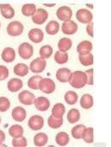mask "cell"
I'll list each match as a JSON object with an SVG mask.
<instances>
[{
  "label": "cell",
  "instance_id": "cell-5",
  "mask_svg": "<svg viewBox=\"0 0 111 147\" xmlns=\"http://www.w3.org/2000/svg\"><path fill=\"white\" fill-rule=\"evenodd\" d=\"M47 66V61L45 59H42L41 57L35 58L33 61H31L29 68L30 70L35 73V74H40L43 72L46 68Z\"/></svg>",
  "mask_w": 111,
  "mask_h": 147
},
{
  "label": "cell",
  "instance_id": "cell-32",
  "mask_svg": "<svg viewBox=\"0 0 111 147\" xmlns=\"http://www.w3.org/2000/svg\"><path fill=\"white\" fill-rule=\"evenodd\" d=\"M36 12V6L33 4H26L22 7V13L26 17L34 16Z\"/></svg>",
  "mask_w": 111,
  "mask_h": 147
},
{
  "label": "cell",
  "instance_id": "cell-34",
  "mask_svg": "<svg viewBox=\"0 0 111 147\" xmlns=\"http://www.w3.org/2000/svg\"><path fill=\"white\" fill-rule=\"evenodd\" d=\"M93 128L92 127H89V128H85L84 131H83L82 134V138L88 144H92L94 141V136H93Z\"/></svg>",
  "mask_w": 111,
  "mask_h": 147
},
{
  "label": "cell",
  "instance_id": "cell-4",
  "mask_svg": "<svg viewBox=\"0 0 111 147\" xmlns=\"http://www.w3.org/2000/svg\"><path fill=\"white\" fill-rule=\"evenodd\" d=\"M18 53L23 60H29L34 54V48L28 42H23L18 48Z\"/></svg>",
  "mask_w": 111,
  "mask_h": 147
},
{
  "label": "cell",
  "instance_id": "cell-41",
  "mask_svg": "<svg viewBox=\"0 0 111 147\" xmlns=\"http://www.w3.org/2000/svg\"><path fill=\"white\" fill-rule=\"evenodd\" d=\"M84 73L87 76V84L90 86L93 85V68L88 69Z\"/></svg>",
  "mask_w": 111,
  "mask_h": 147
},
{
  "label": "cell",
  "instance_id": "cell-45",
  "mask_svg": "<svg viewBox=\"0 0 111 147\" xmlns=\"http://www.w3.org/2000/svg\"><path fill=\"white\" fill-rule=\"evenodd\" d=\"M0 27H1V24H0Z\"/></svg>",
  "mask_w": 111,
  "mask_h": 147
},
{
  "label": "cell",
  "instance_id": "cell-15",
  "mask_svg": "<svg viewBox=\"0 0 111 147\" xmlns=\"http://www.w3.org/2000/svg\"><path fill=\"white\" fill-rule=\"evenodd\" d=\"M27 116L26 110L22 107H17L12 110V118L17 122H23Z\"/></svg>",
  "mask_w": 111,
  "mask_h": 147
},
{
  "label": "cell",
  "instance_id": "cell-29",
  "mask_svg": "<svg viewBox=\"0 0 111 147\" xmlns=\"http://www.w3.org/2000/svg\"><path fill=\"white\" fill-rule=\"evenodd\" d=\"M47 124H48V126L53 129H58L63 125V118L57 119V118H54L53 115H51L48 117Z\"/></svg>",
  "mask_w": 111,
  "mask_h": 147
},
{
  "label": "cell",
  "instance_id": "cell-21",
  "mask_svg": "<svg viewBox=\"0 0 111 147\" xmlns=\"http://www.w3.org/2000/svg\"><path fill=\"white\" fill-rule=\"evenodd\" d=\"M29 67L26 64H24V63H18V64H17L14 67V69H13L15 75H17L18 76H21V77L26 76L29 74Z\"/></svg>",
  "mask_w": 111,
  "mask_h": 147
},
{
  "label": "cell",
  "instance_id": "cell-28",
  "mask_svg": "<svg viewBox=\"0 0 111 147\" xmlns=\"http://www.w3.org/2000/svg\"><path fill=\"white\" fill-rule=\"evenodd\" d=\"M79 119H80V112L78 109L72 108L68 112V113H67V120H68L69 123L74 124V123L78 122Z\"/></svg>",
  "mask_w": 111,
  "mask_h": 147
},
{
  "label": "cell",
  "instance_id": "cell-22",
  "mask_svg": "<svg viewBox=\"0 0 111 147\" xmlns=\"http://www.w3.org/2000/svg\"><path fill=\"white\" fill-rule=\"evenodd\" d=\"M48 142V136L44 132H39L35 135L34 144L36 146H44Z\"/></svg>",
  "mask_w": 111,
  "mask_h": 147
},
{
  "label": "cell",
  "instance_id": "cell-17",
  "mask_svg": "<svg viewBox=\"0 0 111 147\" xmlns=\"http://www.w3.org/2000/svg\"><path fill=\"white\" fill-rule=\"evenodd\" d=\"M23 81H21L18 78H13L11 81H9L7 83V88H8L9 91H11L12 93L18 92L23 88Z\"/></svg>",
  "mask_w": 111,
  "mask_h": 147
},
{
  "label": "cell",
  "instance_id": "cell-20",
  "mask_svg": "<svg viewBox=\"0 0 111 147\" xmlns=\"http://www.w3.org/2000/svg\"><path fill=\"white\" fill-rule=\"evenodd\" d=\"M65 112H66L65 106L62 103H57L53 106V107L52 109V115L54 118L60 119V118H63Z\"/></svg>",
  "mask_w": 111,
  "mask_h": 147
},
{
  "label": "cell",
  "instance_id": "cell-7",
  "mask_svg": "<svg viewBox=\"0 0 111 147\" xmlns=\"http://www.w3.org/2000/svg\"><path fill=\"white\" fill-rule=\"evenodd\" d=\"M47 18H48V12L46 10L40 8L36 10V12L35 13V15L32 16V21L35 24L41 25L47 21Z\"/></svg>",
  "mask_w": 111,
  "mask_h": 147
},
{
  "label": "cell",
  "instance_id": "cell-23",
  "mask_svg": "<svg viewBox=\"0 0 111 147\" xmlns=\"http://www.w3.org/2000/svg\"><path fill=\"white\" fill-rule=\"evenodd\" d=\"M55 141H56V143L60 146H66L69 143L70 138H69V135L66 132L60 131V132L57 133L56 137H55Z\"/></svg>",
  "mask_w": 111,
  "mask_h": 147
},
{
  "label": "cell",
  "instance_id": "cell-8",
  "mask_svg": "<svg viewBox=\"0 0 111 147\" xmlns=\"http://www.w3.org/2000/svg\"><path fill=\"white\" fill-rule=\"evenodd\" d=\"M18 99L22 104L26 105V106H30V105L34 104L35 96L31 92H29L28 90H23V92H21L18 94Z\"/></svg>",
  "mask_w": 111,
  "mask_h": 147
},
{
  "label": "cell",
  "instance_id": "cell-26",
  "mask_svg": "<svg viewBox=\"0 0 111 147\" xmlns=\"http://www.w3.org/2000/svg\"><path fill=\"white\" fill-rule=\"evenodd\" d=\"M23 128L20 125H13L9 129V134L12 138H20L23 135Z\"/></svg>",
  "mask_w": 111,
  "mask_h": 147
},
{
  "label": "cell",
  "instance_id": "cell-37",
  "mask_svg": "<svg viewBox=\"0 0 111 147\" xmlns=\"http://www.w3.org/2000/svg\"><path fill=\"white\" fill-rule=\"evenodd\" d=\"M53 54V48L50 45H44L40 49V55L42 59L50 58Z\"/></svg>",
  "mask_w": 111,
  "mask_h": 147
},
{
  "label": "cell",
  "instance_id": "cell-40",
  "mask_svg": "<svg viewBox=\"0 0 111 147\" xmlns=\"http://www.w3.org/2000/svg\"><path fill=\"white\" fill-rule=\"evenodd\" d=\"M9 76V69L7 67L0 65V82L5 81Z\"/></svg>",
  "mask_w": 111,
  "mask_h": 147
},
{
  "label": "cell",
  "instance_id": "cell-33",
  "mask_svg": "<svg viewBox=\"0 0 111 147\" xmlns=\"http://www.w3.org/2000/svg\"><path fill=\"white\" fill-rule=\"evenodd\" d=\"M78 99V95L74 91H67L65 94V100L68 105H75Z\"/></svg>",
  "mask_w": 111,
  "mask_h": 147
},
{
  "label": "cell",
  "instance_id": "cell-10",
  "mask_svg": "<svg viewBox=\"0 0 111 147\" xmlns=\"http://www.w3.org/2000/svg\"><path fill=\"white\" fill-rule=\"evenodd\" d=\"M28 125L29 128L34 131L41 130L44 125V119L40 115H34L29 119Z\"/></svg>",
  "mask_w": 111,
  "mask_h": 147
},
{
  "label": "cell",
  "instance_id": "cell-16",
  "mask_svg": "<svg viewBox=\"0 0 111 147\" xmlns=\"http://www.w3.org/2000/svg\"><path fill=\"white\" fill-rule=\"evenodd\" d=\"M0 11L2 16L6 19H11L15 16L14 8L9 4H0Z\"/></svg>",
  "mask_w": 111,
  "mask_h": 147
},
{
  "label": "cell",
  "instance_id": "cell-19",
  "mask_svg": "<svg viewBox=\"0 0 111 147\" xmlns=\"http://www.w3.org/2000/svg\"><path fill=\"white\" fill-rule=\"evenodd\" d=\"M92 48V43L90 41H83L80 43H78L77 47V52L79 55H84L87 53H90Z\"/></svg>",
  "mask_w": 111,
  "mask_h": 147
},
{
  "label": "cell",
  "instance_id": "cell-36",
  "mask_svg": "<svg viewBox=\"0 0 111 147\" xmlns=\"http://www.w3.org/2000/svg\"><path fill=\"white\" fill-rule=\"evenodd\" d=\"M41 76H34L29 78L28 81V87L30 88L31 89H39V83L41 81Z\"/></svg>",
  "mask_w": 111,
  "mask_h": 147
},
{
  "label": "cell",
  "instance_id": "cell-42",
  "mask_svg": "<svg viewBox=\"0 0 111 147\" xmlns=\"http://www.w3.org/2000/svg\"><path fill=\"white\" fill-rule=\"evenodd\" d=\"M86 31H87V34L90 36V37H93L94 35H93V23L90 22V24H88L87 27H86Z\"/></svg>",
  "mask_w": 111,
  "mask_h": 147
},
{
  "label": "cell",
  "instance_id": "cell-35",
  "mask_svg": "<svg viewBox=\"0 0 111 147\" xmlns=\"http://www.w3.org/2000/svg\"><path fill=\"white\" fill-rule=\"evenodd\" d=\"M86 127L84 125H77L72 129V136L76 139H81L83 131Z\"/></svg>",
  "mask_w": 111,
  "mask_h": 147
},
{
  "label": "cell",
  "instance_id": "cell-38",
  "mask_svg": "<svg viewBox=\"0 0 111 147\" xmlns=\"http://www.w3.org/2000/svg\"><path fill=\"white\" fill-rule=\"evenodd\" d=\"M12 145L15 147H25L28 145V142H27L26 138L23 136L20 138H13Z\"/></svg>",
  "mask_w": 111,
  "mask_h": 147
},
{
  "label": "cell",
  "instance_id": "cell-43",
  "mask_svg": "<svg viewBox=\"0 0 111 147\" xmlns=\"http://www.w3.org/2000/svg\"><path fill=\"white\" fill-rule=\"evenodd\" d=\"M5 140V133L0 130V144L3 143Z\"/></svg>",
  "mask_w": 111,
  "mask_h": 147
},
{
  "label": "cell",
  "instance_id": "cell-31",
  "mask_svg": "<svg viewBox=\"0 0 111 147\" xmlns=\"http://www.w3.org/2000/svg\"><path fill=\"white\" fill-rule=\"evenodd\" d=\"M69 55L66 52H62V51H56L54 55V60L58 64H65L68 61Z\"/></svg>",
  "mask_w": 111,
  "mask_h": 147
},
{
  "label": "cell",
  "instance_id": "cell-2",
  "mask_svg": "<svg viewBox=\"0 0 111 147\" xmlns=\"http://www.w3.org/2000/svg\"><path fill=\"white\" fill-rule=\"evenodd\" d=\"M56 88L55 82L49 78H42L39 83V89L45 94H53Z\"/></svg>",
  "mask_w": 111,
  "mask_h": 147
},
{
  "label": "cell",
  "instance_id": "cell-12",
  "mask_svg": "<svg viewBox=\"0 0 111 147\" xmlns=\"http://www.w3.org/2000/svg\"><path fill=\"white\" fill-rule=\"evenodd\" d=\"M29 38L31 42L35 43H40L43 41L44 38V34L41 29H32L29 32Z\"/></svg>",
  "mask_w": 111,
  "mask_h": 147
},
{
  "label": "cell",
  "instance_id": "cell-11",
  "mask_svg": "<svg viewBox=\"0 0 111 147\" xmlns=\"http://www.w3.org/2000/svg\"><path fill=\"white\" fill-rule=\"evenodd\" d=\"M78 29V24L72 20L64 22L61 27L62 32L66 35H73L77 32Z\"/></svg>",
  "mask_w": 111,
  "mask_h": 147
},
{
  "label": "cell",
  "instance_id": "cell-18",
  "mask_svg": "<svg viewBox=\"0 0 111 147\" xmlns=\"http://www.w3.org/2000/svg\"><path fill=\"white\" fill-rule=\"evenodd\" d=\"M1 57L3 61H5V62H8V63L12 62L16 58V52L14 49L12 48H10V47L5 48L1 54Z\"/></svg>",
  "mask_w": 111,
  "mask_h": 147
},
{
  "label": "cell",
  "instance_id": "cell-9",
  "mask_svg": "<svg viewBox=\"0 0 111 147\" xmlns=\"http://www.w3.org/2000/svg\"><path fill=\"white\" fill-rule=\"evenodd\" d=\"M56 15L60 20L66 22V21L71 20L72 17V11L68 6H61L57 10Z\"/></svg>",
  "mask_w": 111,
  "mask_h": 147
},
{
  "label": "cell",
  "instance_id": "cell-1",
  "mask_svg": "<svg viewBox=\"0 0 111 147\" xmlns=\"http://www.w3.org/2000/svg\"><path fill=\"white\" fill-rule=\"evenodd\" d=\"M70 85L74 88H82L87 84V76L83 71H75L72 73L70 80Z\"/></svg>",
  "mask_w": 111,
  "mask_h": 147
},
{
  "label": "cell",
  "instance_id": "cell-27",
  "mask_svg": "<svg viewBox=\"0 0 111 147\" xmlns=\"http://www.w3.org/2000/svg\"><path fill=\"white\" fill-rule=\"evenodd\" d=\"M60 24L56 21H50L46 26V31L48 35H55L59 32Z\"/></svg>",
  "mask_w": 111,
  "mask_h": 147
},
{
  "label": "cell",
  "instance_id": "cell-6",
  "mask_svg": "<svg viewBox=\"0 0 111 147\" xmlns=\"http://www.w3.org/2000/svg\"><path fill=\"white\" fill-rule=\"evenodd\" d=\"M76 18L82 24H90L92 22L93 15L90 11L86 9H79L76 12Z\"/></svg>",
  "mask_w": 111,
  "mask_h": 147
},
{
  "label": "cell",
  "instance_id": "cell-25",
  "mask_svg": "<svg viewBox=\"0 0 111 147\" xmlns=\"http://www.w3.org/2000/svg\"><path fill=\"white\" fill-rule=\"evenodd\" d=\"M72 40L66 37L61 38L58 42V48L60 51H62V52H66L72 48Z\"/></svg>",
  "mask_w": 111,
  "mask_h": 147
},
{
  "label": "cell",
  "instance_id": "cell-30",
  "mask_svg": "<svg viewBox=\"0 0 111 147\" xmlns=\"http://www.w3.org/2000/svg\"><path fill=\"white\" fill-rule=\"evenodd\" d=\"M78 58H79L80 63L84 67H88V66H90L93 64V55L91 53H87L84 55H79Z\"/></svg>",
  "mask_w": 111,
  "mask_h": 147
},
{
  "label": "cell",
  "instance_id": "cell-24",
  "mask_svg": "<svg viewBox=\"0 0 111 147\" xmlns=\"http://www.w3.org/2000/svg\"><path fill=\"white\" fill-rule=\"evenodd\" d=\"M93 97L89 94H85L82 96L81 100H80V106L84 108V109H90L93 106Z\"/></svg>",
  "mask_w": 111,
  "mask_h": 147
},
{
  "label": "cell",
  "instance_id": "cell-39",
  "mask_svg": "<svg viewBox=\"0 0 111 147\" xmlns=\"http://www.w3.org/2000/svg\"><path fill=\"white\" fill-rule=\"evenodd\" d=\"M11 107V102L6 97H0V112L5 113L9 110Z\"/></svg>",
  "mask_w": 111,
  "mask_h": 147
},
{
  "label": "cell",
  "instance_id": "cell-44",
  "mask_svg": "<svg viewBox=\"0 0 111 147\" xmlns=\"http://www.w3.org/2000/svg\"><path fill=\"white\" fill-rule=\"evenodd\" d=\"M0 124H1V118H0Z\"/></svg>",
  "mask_w": 111,
  "mask_h": 147
},
{
  "label": "cell",
  "instance_id": "cell-13",
  "mask_svg": "<svg viewBox=\"0 0 111 147\" xmlns=\"http://www.w3.org/2000/svg\"><path fill=\"white\" fill-rule=\"evenodd\" d=\"M35 107L37 110L41 111V112H45L47 110H48L49 107H50V101L46 97H38L37 99L35 100Z\"/></svg>",
  "mask_w": 111,
  "mask_h": 147
},
{
  "label": "cell",
  "instance_id": "cell-14",
  "mask_svg": "<svg viewBox=\"0 0 111 147\" xmlns=\"http://www.w3.org/2000/svg\"><path fill=\"white\" fill-rule=\"evenodd\" d=\"M72 75V71L69 68L62 67L60 68L56 73V78L60 82H68Z\"/></svg>",
  "mask_w": 111,
  "mask_h": 147
},
{
  "label": "cell",
  "instance_id": "cell-3",
  "mask_svg": "<svg viewBox=\"0 0 111 147\" xmlns=\"http://www.w3.org/2000/svg\"><path fill=\"white\" fill-rule=\"evenodd\" d=\"M23 24L19 21H13L7 26V33L11 36H18L23 32Z\"/></svg>",
  "mask_w": 111,
  "mask_h": 147
}]
</instances>
